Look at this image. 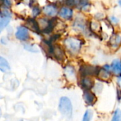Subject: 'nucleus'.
I'll return each mask as SVG.
<instances>
[{"mask_svg": "<svg viewBox=\"0 0 121 121\" xmlns=\"http://www.w3.org/2000/svg\"><path fill=\"white\" fill-rule=\"evenodd\" d=\"M64 44L66 49L70 53L77 54L82 46V41L77 38L69 37L65 40Z\"/></svg>", "mask_w": 121, "mask_h": 121, "instance_id": "f257e3e1", "label": "nucleus"}, {"mask_svg": "<svg viewBox=\"0 0 121 121\" xmlns=\"http://www.w3.org/2000/svg\"><path fill=\"white\" fill-rule=\"evenodd\" d=\"M59 110L60 113L67 118H71L72 115V105L71 101L67 97H62L59 103Z\"/></svg>", "mask_w": 121, "mask_h": 121, "instance_id": "f03ea898", "label": "nucleus"}, {"mask_svg": "<svg viewBox=\"0 0 121 121\" xmlns=\"http://www.w3.org/2000/svg\"><path fill=\"white\" fill-rule=\"evenodd\" d=\"M99 68L98 67L91 66L89 65H82L80 67V74L82 77H92L96 76L99 72Z\"/></svg>", "mask_w": 121, "mask_h": 121, "instance_id": "7ed1b4c3", "label": "nucleus"}, {"mask_svg": "<svg viewBox=\"0 0 121 121\" xmlns=\"http://www.w3.org/2000/svg\"><path fill=\"white\" fill-rule=\"evenodd\" d=\"M11 18V14L8 10L4 9L0 11V33L9 24Z\"/></svg>", "mask_w": 121, "mask_h": 121, "instance_id": "20e7f679", "label": "nucleus"}, {"mask_svg": "<svg viewBox=\"0 0 121 121\" xmlns=\"http://www.w3.org/2000/svg\"><path fill=\"white\" fill-rule=\"evenodd\" d=\"M52 55L60 62H62L65 59V54L63 49L57 45H52Z\"/></svg>", "mask_w": 121, "mask_h": 121, "instance_id": "39448f33", "label": "nucleus"}, {"mask_svg": "<svg viewBox=\"0 0 121 121\" xmlns=\"http://www.w3.org/2000/svg\"><path fill=\"white\" fill-rule=\"evenodd\" d=\"M16 37L17 39L22 41L28 40L29 39V33L28 28H26V26L18 27L17 31L16 33Z\"/></svg>", "mask_w": 121, "mask_h": 121, "instance_id": "423d86ee", "label": "nucleus"}, {"mask_svg": "<svg viewBox=\"0 0 121 121\" xmlns=\"http://www.w3.org/2000/svg\"><path fill=\"white\" fill-rule=\"evenodd\" d=\"M74 28L80 32H86L87 30V24L84 18L77 17L74 23Z\"/></svg>", "mask_w": 121, "mask_h": 121, "instance_id": "0eeeda50", "label": "nucleus"}, {"mask_svg": "<svg viewBox=\"0 0 121 121\" xmlns=\"http://www.w3.org/2000/svg\"><path fill=\"white\" fill-rule=\"evenodd\" d=\"M83 97L86 104L89 106L94 105L96 101V97L95 94L93 92H91L90 90H85Z\"/></svg>", "mask_w": 121, "mask_h": 121, "instance_id": "6e6552de", "label": "nucleus"}, {"mask_svg": "<svg viewBox=\"0 0 121 121\" xmlns=\"http://www.w3.org/2000/svg\"><path fill=\"white\" fill-rule=\"evenodd\" d=\"M94 81L91 77H83L81 80V86L85 90H90L94 87Z\"/></svg>", "mask_w": 121, "mask_h": 121, "instance_id": "1a4fd4ad", "label": "nucleus"}, {"mask_svg": "<svg viewBox=\"0 0 121 121\" xmlns=\"http://www.w3.org/2000/svg\"><path fill=\"white\" fill-rule=\"evenodd\" d=\"M65 75L69 82H74L76 79L75 69L72 66H67L64 69Z\"/></svg>", "mask_w": 121, "mask_h": 121, "instance_id": "9d476101", "label": "nucleus"}, {"mask_svg": "<svg viewBox=\"0 0 121 121\" xmlns=\"http://www.w3.org/2000/svg\"><path fill=\"white\" fill-rule=\"evenodd\" d=\"M59 16L64 19H70L73 16V11L68 7H62L59 11Z\"/></svg>", "mask_w": 121, "mask_h": 121, "instance_id": "9b49d317", "label": "nucleus"}, {"mask_svg": "<svg viewBox=\"0 0 121 121\" xmlns=\"http://www.w3.org/2000/svg\"><path fill=\"white\" fill-rule=\"evenodd\" d=\"M43 12L49 16H55L57 13V8L53 4H49L44 7Z\"/></svg>", "mask_w": 121, "mask_h": 121, "instance_id": "f8f14e48", "label": "nucleus"}, {"mask_svg": "<svg viewBox=\"0 0 121 121\" xmlns=\"http://www.w3.org/2000/svg\"><path fill=\"white\" fill-rule=\"evenodd\" d=\"M26 28H28L31 30L35 31L38 33H40V30L39 29L37 21H35L33 18H28V21H26Z\"/></svg>", "mask_w": 121, "mask_h": 121, "instance_id": "ddd939ff", "label": "nucleus"}, {"mask_svg": "<svg viewBox=\"0 0 121 121\" xmlns=\"http://www.w3.org/2000/svg\"><path fill=\"white\" fill-rule=\"evenodd\" d=\"M56 25H57V20L55 18H53L51 20H48V23L47 26L41 33H45V34H49V33H52L53 29L56 26Z\"/></svg>", "mask_w": 121, "mask_h": 121, "instance_id": "4468645a", "label": "nucleus"}, {"mask_svg": "<svg viewBox=\"0 0 121 121\" xmlns=\"http://www.w3.org/2000/svg\"><path fill=\"white\" fill-rule=\"evenodd\" d=\"M101 80H104V81H107L108 79H110L111 78V74L109 72L106 71L105 69H99V72L97 73V75H96Z\"/></svg>", "mask_w": 121, "mask_h": 121, "instance_id": "2eb2a0df", "label": "nucleus"}, {"mask_svg": "<svg viewBox=\"0 0 121 121\" xmlns=\"http://www.w3.org/2000/svg\"><path fill=\"white\" fill-rule=\"evenodd\" d=\"M10 70H11V68L7 60L0 56V71L6 73V72H10Z\"/></svg>", "mask_w": 121, "mask_h": 121, "instance_id": "dca6fc26", "label": "nucleus"}, {"mask_svg": "<svg viewBox=\"0 0 121 121\" xmlns=\"http://www.w3.org/2000/svg\"><path fill=\"white\" fill-rule=\"evenodd\" d=\"M111 70L113 72V73L116 75L120 76L121 73V62L119 60H116L113 62L111 65Z\"/></svg>", "mask_w": 121, "mask_h": 121, "instance_id": "f3484780", "label": "nucleus"}, {"mask_svg": "<svg viewBox=\"0 0 121 121\" xmlns=\"http://www.w3.org/2000/svg\"><path fill=\"white\" fill-rule=\"evenodd\" d=\"M111 45L114 47V48H117L120 45L121 43V37L119 35H114L111 37V40H110Z\"/></svg>", "mask_w": 121, "mask_h": 121, "instance_id": "a211bd4d", "label": "nucleus"}, {"mask_svg": "<svg viewBox=\"0 0 121 121\" xmlns=\"http://www.w3.org/2000/svg\"><path fill=\"white\" fill-rule=\"evenodd\" d=\"M89 6L90 4L89 2V0H79L77 7L82 10H88Z\"/></svg>", "mask_w": 121, "mask_h": 121, "instance_id": "6ab92c4d", "label": "nucleus"}, {"mask_svg": "<svg viewBox=\"0 0 121 121\" xmlns=\"http://www.w3.org/2000/svg\"><path fill=\"white\" fill-rule=\"evenodd\" d=\"M92 116H93V113L90 110H87L84 115V117H83V120L82 121H90L91 118H92Z\"/></svg>", "mask_w": 121, "mask_h": 121, "instance_id": "aec40b11", "label": "nucleus"}, {"mask_svg": "<svg viewBox=\"0 0 121 121\" xmlns=\"http://www.w3.org/2000/svg\"><path fill=\"white\" fill-rule=\"evenodd\" d=\"M24 48L29 51V52H38V49L35 48V45H29V44H26L24 45Z\"/></svg>", "mask_w": 121, "mask_h": 121, "instance_id": "412c9836", "label": "nucleus"}, {"mask_svg": "<svg viewBox=\"0 0 121 121\" xmlns=\"http://www.w3.org/2000/svg\"><path fill=\"white\" fill-rule=\"evenodd\" d=\"M121 111L119 109H117L113 114V118H112V121H121Z\"/></svg>", "mask_w": 121, "mask_h": 121, "instance_id": "4be33fe9", "label": "nucleus"}, {"mask_svg": "<svg viewBox=\"0 0 121 121\" xmlns=\"http://www.w3.org/2000/svg\"><path fill=\"white\" fill-rule=\"evenodd\" d=\"M32 13H33V16H38L41 13V9L38 6H34L33 8Z\"/></svg>", "mask_w": 121, "mask_h": 121, "instance_id": "5701e85b", "label": "nucleus"}, {"mask_svg": "<svg viewBox=\"0 0 121 121\" xmlns=\"http://www.w3.org/2000/svg\"><path fill=\"white\" fill-rule=\"evenodd\" d=\"M111 21L114 23H117L118 22V19L116 18V17H114V16H112L111 18Z\"/></svg>", "mask_w": 121, "mask_h": 121, "instance_id": "b1692460", "label": "nucleus"}, {"mask_svg": "<svg viewBox=\"0 0 121 121\" xmlns=\"http://www.w3.org/2000/svg\"><path fill=\"white\" fill-rule=\"evenodd\" d=\"M1 116V108H0V116Z\"/></svg>", "mask_w": 121, "mask_h": 121, "instance_id": "393cba45", "label": "nucleus"}]
</instances>
